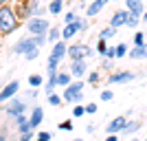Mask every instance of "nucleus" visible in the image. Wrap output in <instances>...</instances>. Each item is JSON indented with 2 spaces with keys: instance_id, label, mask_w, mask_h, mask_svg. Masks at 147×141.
I'll list each match as a JSON object with an SVG mask.
<instances>
[{
  "instance_id": "nucleus-1",
  "label": "nucleus",
  "mask_w": 147,
  "mask_h": 141,
  "mask_svg": "<svg viewBox=\"0 0 147 141\" xmlns=\"http://www.w3.org/2000/svg\"><path fill=\"white\" fill-rule=\"evenodd\" d=\"M18 29V13L9 5L0 7V35H9Z\"/></svg>"
},
{
  "instance_id": "nucleus-2",
  "label": "nucleus",
  "mask_w": 147,
  "mask_h": 141,
  "mask_svg": "<svg viewBox=\"0 0 147 141\" xmlns=\"http://www.w3.org/2000/svg\"><path fill=\"white\" fill-rule=\"evenodd\" d=\"M61 99H64V101H68V104H79L81 99H84V82H81V80L70 82V84L64 88Z\"/></svg>"
},
{
  "instance_id": "nucleus-3",
  "label": "nucleus",
  "mask_w": 147,
  "mask_h": 141,
  "mask_svg": "<svg viewBox=\"0 0 147 141\" xmlns=\"http://www.w3.org/2000/svg\"><path fill=\"white\" fill-rule=\"evenodd\" d=\"M68 55V44L64 40L53 44V49H51V55H49V68H57L59 66V62Z\"/></svg>"
},
{
  "instance_id": "nucleus-4",
  "label": "nucleus",
  "mask_w": 147,
  "mask_h": 141,
  "mask_svg": "<svg viewBox=\"0 0 147 141\" xmlns=\"http://www.w3.org/2000/svg\"><path fill=\"white\" fill-rule=\"evenodd\" d=\"M26 29H29L31 35H46L49 29H51V22L46 18H29Z\"/></svg>"
},
{
  "instance_id": "nucleus-5",
  "label": "nucleus",
  "mask_w": 147,
  "mask_h": 141,
  "mask_svg": "<svg viewBox=\"0 0 147 141\" xmlns=\"http://www.w3.org/2000/svg\"><path fill=\"white\" fill-rule=\"evenodd\" d=\"M92 55V49L88 44H70L68 46V60L75 62V60H86V57Z\"/></svg>"
},
{
  "instance_id": "nucleus-6",
  "label": "nucleus",
  "mask_w": 147,
  "mask_h": 141,
  "mask_svg": "<svg viewBox=\"0 0 147 141\" xmlns=\"http://www.w3.org/2000/svg\"><path fill=\"white\" fill-rule=\"evenodd\" d=\"M37 44H35V35H31V37H22V40H18L16 42V46H13V53L16 55H26L31 49H35Z\"/></svg>"
},
{
  "instance_id": "nucleus-7",
  "label": "nucleus",
  "mask_w": 147,
  "mask_h": 141,
  "mask_svg": "<svg viewBox=\"0 0 147 141\" xmlns=\"http://www.w3.org/2000/svg\"><path fill=\"white\" fill-rule=\"evenodd\" d=\"M125 126H127V119H125L123 115L121 117H114V119L105 126V132H108V135H121L123 130H125Z\"/></svg>"
},
{
  "instance_id": "nucleus-8",
  "label": "nucleus",
  "mask_w": 147,
  "mask_h": 141,
  "mask_svg": "<svg viewBox=\"0 0 147 141\" xmlns=\"http://www.w3.org/2000/svg\"><path fill=\"white\" fill-rule=\"evenodd\" d=\"M5 112H7L9 117H20V115H24V112H26V104L13 97L11 101H9V106L5 108Z\"/></svg>"
},
{
  "instance_id": "nucleus-9",
  "label": "nucleus",
  "mask_w": 147,
  "mask_h": 141,
  "mask_svg": "<svg viewBox=\"0 0 147 141\" xmlns=\"http://www.w3.org/2000/svg\"><path fill=\"white\" fill-rule=\"evenodd\" d=\"M127 18H129V11H127V9H119V11L112 13L110 27H114V29H119V27H125V25H127Z\"/></svg>"
},
{
  "instance_id": "nucleus-10",
  "label": "nucleus",
  "mask_w": 147,
  "mask_h": 141,
  "mask_svg": "<svg viewBox=\"0 0 147 141\" xmlns=\"http://www.w3.org/2000/svg\"><path fill=\"white\" fill-rule=\"evenodd\" d=\"M18 88H20L18 82H9V84L0 91V104H2V101H11V99L18 95Z\"/></svg>"
},
{
  "instance_id": "nucleus-11",
  "label": "nucleus",
  "mask_w": 147,
  "mask_h": 141,
  "mask_svg": "<svg viewBox=\"0 0 147 141\" xmlns=\"http://www.w3.org/2000/svg\"><path fill=\"white\" fill-rule=\"evenodd\" d=\"M132 80H136V73H132V71L112 73L110 77H108V82H110V84H125V82H132Z\"/></svg>"
},
{
  "instance_id": "nucleus-12",
  "label": "nucleus",
  "mask_w": 147,
  "mask_h": 141,
  "mask_svg": "<svg viewBox=\"0 0 147 141\" xmlns=\"http://www.w3.org/2000/svg\"><path fill=\"white\" fill-rule=\"evenodd\" d=\"M42 119H44V108L42 106H33V112L29 115V123H31V130H33V132L40 128Z\"/></svg>"
},
{
  "instance_id": "nucleus-13",
  "label": "nucleus",
  "mask_w": 147,
  "mask_h": 141,
  "mask_svg": "<svg viewBox=\"0 0 147 141\" xmlns=\"http://www.w3.org/2000/svg\"><path fill=\"white\" fill-rule=\"evenodd\" d=\"M68 73L73 75V77H77V80H81L84 75H86V60H75L70 62V71Z\"/></svg>"
},
{
  "instance_id": "nucleus-14",
  "label": "nucleus",
  "mask_w": 147,
  "mask_h": 141,
  "mask_svg": "<svg viewBox=\"0 0 147 141\" xmlns=\"http://www.w3.org/2000/svg\"><path fill=\"white\" fill-rule=\"evenodd\" d=\"M125 9L129 13H134V16H141L145 13V5H143V0H125Z\"/></svg>"
},
{
  "instance_id": "nucleus-15",
  "label": "nucleus",
  "mask_w": 147,
  "mask_h": 141,
  "mask_svg": "<svg viewBox=\"0 0 147 141\" xmlns=\"http://www.w3.org/2000/svg\"><path fill=\"white\" fill-rule=\"evenodd\" d=\"M81 31V27H79V20L77 22H70V25H66L64 29H61V40L66 42V40H70V37H75L77 33Z\"/></svg>"
},
{
  "instance_id": "nucleus-16",
  "label": "nucleus",
  "mask_w": 147,
  "mask_h": 141,
  "mask_svg": "<svg viewBox=\"0 0 147 141\" xmlns=\"http://www.w3.org/2000/svg\"><path fill=\"white\" fill-rule=\"evenodd\" d=\"M108 2H110V0H94V2H90V5L86 7V16H88V18H94Z\"/></svg>"
},
{
  "instance_id": "nucleus-17",
  "label": "nucleus",
  "mask_w": 147,
  "mask_h": 141,
  "mask_svg": "<svg viewBox=\"0 0 147 141\" xmlns=\"http://www.w3.org/2000/svg\"><path fill=\"white\" fill-rule=\"evenodd\" d=\"M16 128H18V132H20V135L33 132V130H31V123H29V117H26V115H20V117H16Z\"/></svg>"
},
{
  "instance_id": "nucleus-18",
  "label": "nucleus",
  "mask_w": 147,
  "mask_h": 141,
  "mask_svg": "<svg viewBox=\"0 0 147 141\" xmlns=\"http://www.w3.org/2000/svg\"><path fill=\"white\" fill-rule=\"evenodd\" d=\"M129 60H147V44H143V46H134V49L127 53Z\"/></svg>"
},
{
  "instance_id": "nucleus-19",
  "label": "nucleus",
  "mask_w": 147,
  "mask_h": 141,
  "mask_svg": "<svg viewBox=\"0 0 147 141\" xmlns=\"http://www.w3.org/2000/svg\"><path fill=\"white\" fill-rule=\"evenodd\" d=\"M141 126L143 123L138 121V119H134V121H127V126H125V130H123V135H136V132H138V130H141Z\"/></svg>"
},
{
  "instance_id": "nucleus-20",
  "label": "nucleus",
  "mask_w": 147,
  "mask_h": 141,
  "mask_svg": "<svg viewBox=\"0 0 147 141\" xmlns=\"http://www.w3.org/2000/svg\"><path fill=\"white\" fill-rule=\"evenodd\" d=\"M70 82H73V75H70V73H66V71H59V73H57V86L66 88Z\"/></svg>"
},
{
  "instance_id": "nucleus-21",
  "label": "nucleus",
  "mask_w": 147,
  "mask_h": 141,
  "mask_svg": "<svg viewBox=\"0 0 147 141\" xmlns=\"http://www.w3.org/2000/svg\"><path fill=\"white\" fill-rule=\"evenodd\" d=\"M114 35H117V29H114V27H105L99 37H101V40H110V37H114Z\"/></svg>"
},
{
  "instance_id": "nucleus-22",
  "label": "nucleus",
  "mask_w": 147,
  "mask_h": 141,
  "mask_svg": "<svg viewBox=\"0 0 147 141\" xmlns=\"http://www.w3.org/2000/svg\"><path fill=\"white\" fill-rule=\"evenodd\" d=\"M61 7H64V0H51L49 11H51V13H59V11H61Z\"/></svg>"
},
{
  "instance_id": "nucleus-23",
  "label": "nucleus",
  "mask_w": 147,
  "mask_h": 141,
  "mask_svg": "<svg viewBox=\"0 0 147 141\" xmlns=\"http://www.w3.org/2000/svg\"><path fill=\"white\" fill-rule=\"evenodd\" d=\"M141 20H143L141 16H134V13H129V18H127V25H125V27H129V29H136Z\"/></svg>"
},
{
  "instance_id": "nucleus-24",
  "label": "nucleus",
  "mask_w": 147,
  "mask_h": 141,
  "mask_svg": "<svg viewBox=\"0 0 147 141\" xmlns=\"http://www.w3.org/2000/svg\"><path fill=\"white\" fill-rule=\"evenodd\" d=\"M51 40V42L55 44V42H59V37H61V31L57 29V27H51V35H46Z\"/></svg>"
},
{
  "instance_id": "nucleus-25",
  "label": "nucleus",
  "mask_w": 147,
  "mask_h": 141,
  "mask_svg": "<svg viewBox=\"0 0 147 141\" xmlns=\"http://www.w3.org/2000/svg\"><path fill=\"white\" fill-rule=\"evenodd\" d=\"M143 44H147L145 42V33H143V31H136L134 33V46H143Z\"/></svg>"
},
{
  "instance_id": "nucleus-26",
  "label": "nucleus",
  "mask_w": 147,
  "mask_h": 141,
  "mask_svg": "<svg viewBox=\"0 0 147 141\" xmlns=\"http://www.w3.org/2000/svg\"><path fill=\"white\" fill-rule=\"evenodd\" d=\"M127 53H129V49H127V44H119L117 46V57H127Z\"/></svg>"
},
{
  "instance_id": "nucleus-27",
  "label": "nucleus",
  "mask_w": 147,
  "mask_h": 141,
  "mask_svg": "<svg viewBox=\"0 0 147 141\" xmlns=\"http://www.w3.org/2000/svg\"><path fill=\"white\" fill-rule=\"evenodd\" d=\"M29 84H31V88L42 86V75H31V77H29Z\"/></svg>"
},
{
  "instance_id": "nucleus-28",
  "label": "nucleus",
  "mask_w": 147,
  "mask_h": 141,
  "mask_svg": "<svg viewBox=\"0 0 147 141\" xmlns=\"http://www.w3.org/2000/svg\"><path fill=\"white\" fill-rule=\"evenodd\" d=\"M46 97H49V104L51 106H59L61 101H64V99H61L59 95H55V93H53V95H46Z\"/></svg>"
},
{
  "instance_id": "nucleus-29",
  "label": "nucleus",
  "mask_w": 147,
  "mask_h": 141,
  "mask_svg": "<svg viewBox=\"0 0 147 141\" xmlns=\"http://www.w3.org/2000/svg\"><path fill=\"white\" fill-rule=\"evenodd\" d=\"M37 55H40V46H35V49H31L29 51V53H26V60H29V62H33V60H37Z\"/></svg>"
},
{
  "instance_id": "nucleus-30",
  "label": "nucleus",
  "mask_w": 147,
  "mask_h": 141,
  "mask_svg": "<svg viewBox=\"0 0 147 141\" xmlns=\"http://www.w3.org/2000/svg\"><path fill=\"white\" fill-rule=\"evenodd\" d=\"M97 51H99V53H101V55H105V51H108V40H101V37H99Z\"/></svg>"
},
{
  "instance_id": "nucleus-31",
  "label": "nucleus",
  "mask_w": 147,
  "mask_h": 141,
  "mask_svg": "<svg viewBox=\"0 0 147 141\" xmlns=\"http://www.w3.org/2000/svg\"><path fill=\"white\" fill-rule=\"evenodd\" d=\"M101 68H103V71H112V68H114V62L103 57V60H101Z\"/></svg>"
},
{
  "instance_id": "nucleus-32",
  "label": "nucleus",
  "mask_w": 147,
  "mask_h": 141,
  "mask_svg": "<svg viewBox=\"0 0 147 141\" xmlns=\"http://www.w3.org/2000/svg\"><path fill=\"white\" fill-rule=\"evenodd\" d=\"M99 80H101V73H99V71H92V73L88 75V82H90V84H97Z\"/></svg>"
},
{
  "instance_id": "nucleus-33",
  "label": "nucleus",
  "mask_w": 147,
  "mask_h": 141,
  "mask_svg": "<svg viewBox=\"0 0 147 141\" xmlns=\"http://www.w3.org/2000/svg\"><path fill=\"white\" fill-rule=\"evenodd\" d=\"M86 115V106H75L73 108V117H84Z\"/></svg>"
},
{
  "instance_id": "nucleus-34",
  "label": "nucleus",
  "mask_w": 147,
  "mask_h": 141,
  "mask_svg": "<svg viewBox=\"0 0 147 141\" xmlns=\"http://www.w3.org/2000/svg\"><path fill=\"white\" fill-rule=\"evenodd\" d=\"M51 139H53L51 132H44V130H42V132H37V137H35V141H51Z\"/></svg>"
},
{
  "instance_id": "nucleus-35",
  "label": "nucleus",
  "mask_w": 147,
  "mask_h": 141,
  "mask_svg": "<svg viewBox=\"0 0 147 141\" xmlns=\"http://www.w3.org/2000/svg\"><path fill=\"white\" fill-rule=\"evenodd\" d=\"M99 97H101V101H110V99L114 97V93H112V91H101Z\"/></svg>"
},
{
  "instance_id": "nucleus-36",
  "label": "nucleus",
  "mask_w": 147,
  "mask_h": 141,
  "mask_svg": "<svg viewBox=\"0 0 147 141\" xmlns=\"http://www.w3.org/2000/svg\"><path fill=\"white\" fill-rule=\"evenodd\" d=\"M108 60H112V57H117V46H108V51H105V55Z\"/></svg>"
},
{
  "instance_id": "nucleus-37",
  "label": "nucleus",
  "mask_w": 147,
  "mask_h": 141,
  "mask_svg": "<svg viewBox=\"0 0 147 141\" xmlns=\"http://www.w3.org/2000/svg\"><path fill=\"white\" fill-rule=\"evenodd\" d=\"M59 130H73V121H70V119L61 121V123H59Z\"/></svg>"
},
{
  "instance_id": "nucleus-38",
  "label": "nucleus",
  "mask_w": 147,
  "mask_h": 141,
  "mask_svg": "<svg viewBox=\"0 0 147 141\" xmlns=\"http://www.w3.org/2000/svg\"><path fill=\"white\" fill-rule=\"evenodd\" d=\"M64 20H66V25H70V22H77V16H75L73 11H68V13H66V18H64Z\"/></svg>"
},
{
  "instance_id": "nucleus-39",
  "label": "nucleus",
  "mask_w": 147,
  "mask_h": 141,
  "mask_svg": "<svg viewBox=\"0 0 147 141\" xmlns=\"http://www.w3.org/2000/svg\"><path fill=\"white\" fill-rule=\"evenodd\" d=\"M86 112H88V115H94V112H97V104H88L86 106Z\"/></svg>"
},
{
  "instance_id": "nucleus-40",
  "label": "nucleus",
  "mask_w": 147,
  "mask_h": 141,
  "mask_svg": "<svg viewBox=\"0 0 147 141\" xmlns=\"http://www.w3.org/2000/svg\"><path fill=\"white\" fill-rule=\"evenodd\" d=\"M31 139H33V132H26V135L20 137V141H31Z\"/></svg>"
},
{
  "instance_id": "nucleus-41",
  "label": "nucleus",
  "mask_w": 147,
  "mask_h": 141,
  "mask_svg": "<svg viewBox=\"0 0 147 141\" xmlns=\"http://www.w3.org/2000/svg\"><path fill=\"white\" fill-rule=\"evenodd\" d=\"M79 27H81V31H86L88 29V20H79Z\"/></svg>"
},
{
  "instance_id": "nucleus-42",
  "label": "nucleus",
  "mask_w": 147,
  "mask_h": 141,
  "mask_svg": "<svg viewBox=\"0 0 147 141\" xmlns=\"http://www.w3.org/2000/svg\"><path fill=\"white\" fill-rule=\"evenodd\" d=\"M105 141H119V135H108V137H105Z\"/></svg>"
},
{
  "instance_id": "nucleus-43",
  "label": "nucleus",
  "mask_w": 147,
  "mask_h": 141,
  "mask_svg": "<svg viewBox=\"0 0 147 141\" xmlns=\"http://www.w3.org/2000/svg\"><path fill=\"white\" fill-rule=\"evenodd\" d=\"M0 141H7V135H5V132H0Z\"/></svg>"
},
{
  "instance_id": "nucleus-44",
  "label": "nucleus",
  "mask_w": 147,
  "mask_h": 141,
  "mask_svg": "<svg viewBox=\"0 0 147 141\" xmlns=\"http://www.w3.org/2000/svg\"><path fill=\"white\" fill-rule=\"evenodd\" d=\"M143 22H145V25H147V11L143 13Z\"/></svg>"
},
{
  "instance_id": "nucleus-45",
  "label": "nucleus",
  "mask_w": 147,
  "mask_h": 141,
  "mask_svg": "<svg viewBox=\"0 0 147 141\" xmlns=\"http://www.w3.org/2000/svg\"><path fill=\"white\" fill-rule=\"evenodd\" d=\"M7 2H9V0H0V7H2V5H7Z\"/></svg>"
},
{
  "instance_id": "nucleus-46",
  "label": "nucleus",
  "mask_w": 147,
  "mask_h": 141,
  "mask_svg": "<svg viewBox=\"0 0 147 141\" xmlns=\"http://www.w3.org/2000/svg\"><path fill=\"white\" fill-rule=\"evenodd\" d=\"M129 141H141V139H138V137H132V139H129Z\"/></svg>"
},
{
  "instance_id": "nucleus-47",
  "label": "nucleus",
  "mask_w": 147,
  "mask_h": 141,
  "mask_svg": "<svg viewBox=\"0 0 147 141\" xmlns=\"http://www.w3.org/2000/svg\"><path fill=\"white\" fill-rule=\"evenodd\" d=\"M73 141H84V139H73Z\"/></svg>"
},
{
  "instance_id": "nucleus-48",
  "label": "nucleus",
  "mask_w": 147,
  "mask_h": 141,
  "mask_svg": "<svg viewBox=\"0 0 147 141\" xmlns=\"http://www.w3.org/2000/svg\"><path fill=\"white\" fill-rule=\"evenodd\" d=\"M22 2H29V0H22Z\"/></svg>"
},
{
  "instance_id": "nucleus-49",
  "label": "nucleus",
  "mask_w": 147,
  "mask_h": 141,
  "mask_svg": "<svg viewBox=\"0 0 147 141\" xmlns=\"http://www.w3.org/2000/svg\"><path fill=\"white\" fill-rule=\"evenodd\" d=\"M0 132H2V126H0Z\"/></svg>"
},
{
  "instance_id": "nucleus-50",
  "label": "nucleus",
  "mask_w": 147,
  "mask_h": 141,
  "mask_svg": "<svg viewBox=\"0 0 147 141\" xmlns=\"http://www.w3.org/2000/svg\"><path fill=\"white\" fill-rule=\"evenodd\" d=\"M145 141H147V137H145Z\"/></svg>"
}]
</instances>
